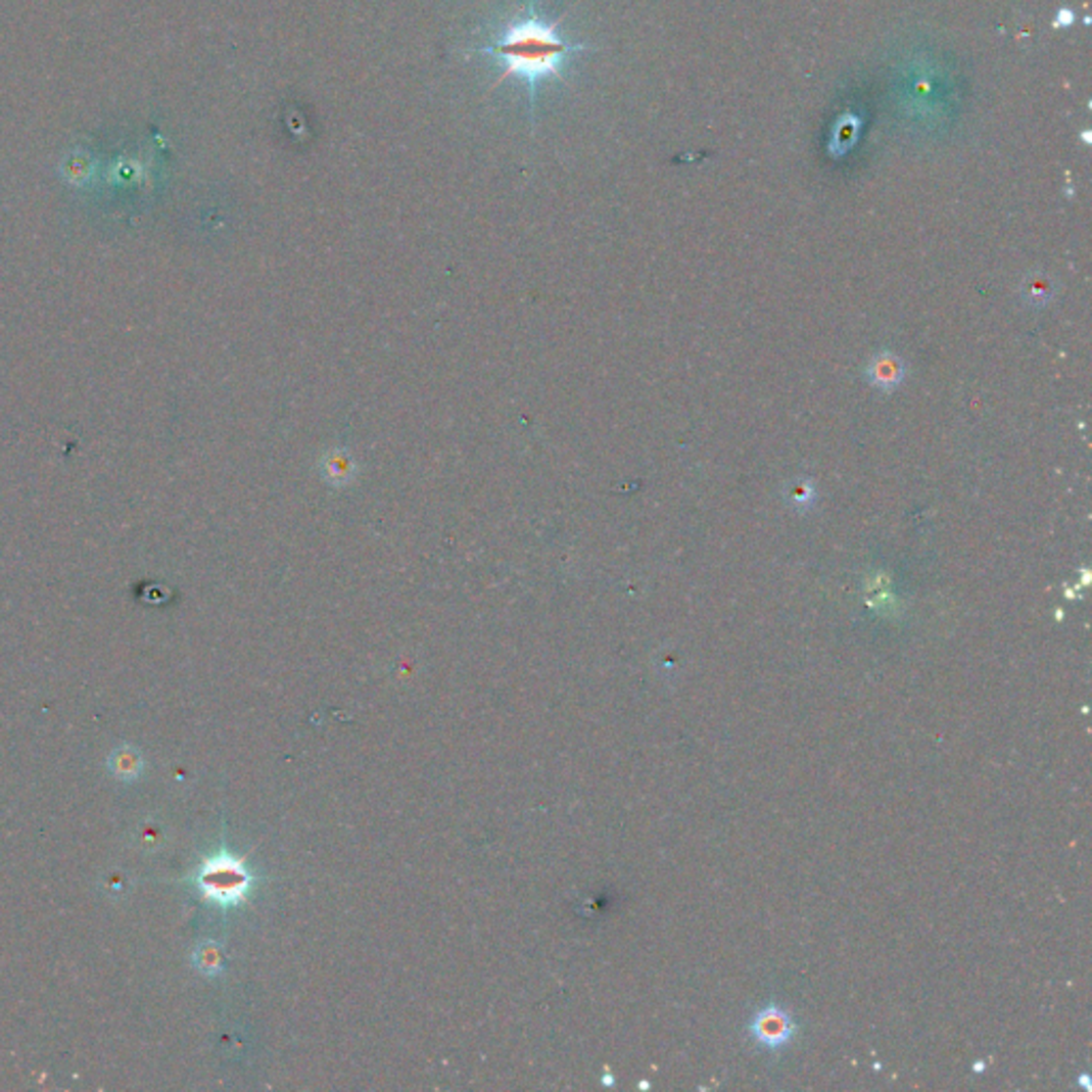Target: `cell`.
<instances>
[{"mask_svg": "<svg viewBox=\"0 0 1092 1092\" xmlns=\"http://www.w3.org/2000/svg\"><path fill=\"white\" fill-rule=\"evenodd\" d=\"M561 16L546 20L538 9V0H525L512 14L503 16L498 26L487 34V43L476 45L472 54L489 56L499 63L501 73L491 90L499 88L503 79L519 77L530 92V119H536L538 90L546 79L563 81V69L570 60L587 50V45L570 43L557 32Z\"/></svg>", "mask_w": 1092, "mask_h": 1092, "instance_id": "obj_1", "label": "cell"}, {"mask_svg": "<svg viewBox=\"0 0 1092 1092\" xmlns=\"http://www.w3.org/2000/svg\"><path fill=\"white\" fill-rule=\"evenodd\" d=\"M250 883L252 875L244 867V862L229 854L210 858L197 875L201 894L222 907L242 903L250 890Z\"/></svg>", "mask_w": 1092, "mask_h": 1092, "instance_id": "obj_2", "label": "cell"}, {"mask_svg": "<svg viewBox=\"0 0 1092 1092\" xmlns=\"http://www.w3.org/2000/svg\"><path fill=\"white\" fill-rule=\"evenodd\" d=\"M794 1033H796L794 1020H791V1016L777 1005L764 1007L751 1022L753 1039L768 1050H779L787 1046Z\"/></svg>", "mask_w": 1092, "mask_h": 1092, "instance_id": "obj_3", "label": "cell"}]
</instances>
